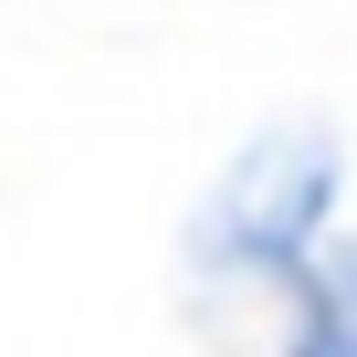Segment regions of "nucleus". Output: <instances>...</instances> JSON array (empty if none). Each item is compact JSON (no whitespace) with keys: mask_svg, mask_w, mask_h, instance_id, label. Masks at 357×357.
I'll return each instance as SVG.
<instances>
[{"mask_svg":"<svg viewBox=\"0 0 357 357\" xmlns=\"http://www.w3.org/2000/svg\"><path fill=\"white\" fill-rule=\"evenodd\" d=\"M336 137L326 126H263L221 178L211 200L190 211V263L200 273H231V284H294L315 252H326V221H336Z\"/></svg>","mask_w":357,"mask_h":357,"instance_id":"obj_1","label":"nucleus"},{"mask_svg":"<svg viewBox=\"0 0 357 357\" xmlns=\"http://www.w3.org/2000/svg\"><path fill=\"white\" fill-rule=\"evenodd\" d=\"M284 357H357V315L326 294V273H315V263L284 284Z\"/></svg>","mask_w":357,"mask_h":357,"instance_id":"obj_2","label":"nucleus"},{"mask_svg":"<svg viewBox=\"0 0 357 357\" xmlns=\"http://www.w3.org/2000/svg\"><path fill=\"white\" fill-rule=\"evenodd\" d=\"M315 273H326V294L357 315V231H347V242H326V252H315Z\"/></svg>","mask_w":357,"mask_h":357,"instance_id":"obj_3","label":"nucleus"}]
</instances>
